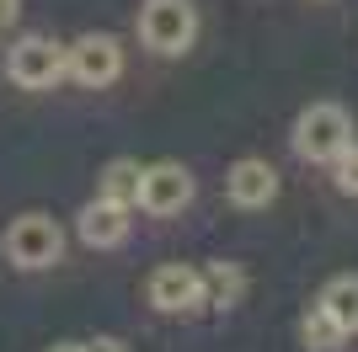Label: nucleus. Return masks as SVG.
Wrapping results in <instances>:
<instances>
[{
  "instance_id": "f257e3e1",
  "label": "nucleus",
  "mask_w": 358,
  "mask_h": 352,
  "mask_svg": "<svg viewBox=\"0 0 358 352\" xmlns=\"http://www.w3.org/2000/svg\"><path fill=\"white\" fill-rule=\"evenodd\" d=\"M353 145V112L337 102H310L294 117V155L310 166H331Z\"/></svg>"
},
{
  "instance_id": "f03ea898",
  "label": "nucleus",
  "mask_w": 358,
  "mask_h": 352,
  "mask_svg": "<svg viewBox=\"0 0 358 352\" xmlns=\"http://www.w3.org/2000/svg\"><path fill=\"white\" fill-rule=\"evenodd\" d=\"M193 38H198V6L193 0H145L139 6V43L150 54L177 59L193 48Z\"/></svg>"
},
{
  "instance_id": "7ed1b4c3",
  "label": "nucleus",
  "mask_w": 358,
  "mask_h": 352,
  "mask_svg": "<svg viewBox=\"0 0 358 352\" xmlns=\"http://www.w3.org/2000/svg\"><path fill=\"white\" fill-rule=\"evenodd\" d=\"M0 251H6V262L22 267V272H43V267H54L64 256V230H59V219H48V214H22V219H11Z\"/></svg>"
},
{
  "instance_id": "20e7f679",
  "label": "nucleus",
  "mask_w": 358,
  "mask_h": 352,
  "mask_svg": "<svg viewBox=\"0 0 358 352\" xmlns=\"http://www.w3.org/2000/svg\"><path fill=\"white\" fill-rule=\"evenodd\" d=\"M64 75H70L75 86H86V91L113 86L123 75V43L113 32H86V38H75V43L64 48Z\"/></svg>"
},
{
  "instance_id": "39448f33",
  "label": "nucleus",
  "mask_w": 358,
  "mask_h": 352,
  "mask_svg": "<svg viewBox=\"0 0 358 352\" xmlns=\"http://www.w3.org/2000/svg\"><path fill=\"white\" fill-rule=\"evenodd\" d=\"M6 75H11L22 91H48L64 80V43L43 38V32H27L16 38L11 54H6Z\"/></svg>"
},
{
  "instance_id": "423d86ee",
  "label": "nucleus",
  "mask_w": 358,
  "mask_h": 352,
  "mask_svg": "<svg viewBox=\"0 0 358 352\" xmlns=\"http://www.w3.org/2000/svg\"><path fill=\"white\" fill-rule=\"evenodd\" d=\"M193 171L182 161H155V166H139V198L134 208H145V214H155V219H166V214H182V208L193 203Z\"/></svg>"
},
{
  "instance_id": "0eeeda50",
  "label": "nucleus",
  "mask_w": 358,
  "mask_h": 352,
  "mask_svg": "<svg viewBox=\"0 0 358 352\" xmlns=\"http://www.w3.org/2000/svg\"><path fill=\"white\" fill-rule=\"evenodd\" d=\"M150 305L161 315H193V309L209 305V288H203V272L187 262H166L150 272Z\"/></svg>"
},
{
  "instance_id": "6e6552de",
  "label": "nucleus",
  "mask_w": 358,
  "mask_h": 352,
  "mask_svg": "<svg viewBox=\"0 0 358 352\" xmlns=\"http://www.w3.org/2000/svg\"><path fill=\"white\" fill-rule=\"evenodd\" d=\"M129 214H134L129 203H113V198H102V192H96V203L80 208L75 235H80L91 251H113V246H123V240H129V224H134Z\"/></svg>"
},
{
  "instance_id": "1a4fd4ad",
  "label": "nucleus",
  "mask_w": 358,
  "mask_h": 352,
  "mask_svg": "<svg viewBox=\"0 0 358 352\" xmlns=\"http://www.w3.org/2000/svg\"><path fill=\"white\" fill-rule=\"evenodd\" d=\"M224 192H230L236 208H268L273 198H278V171H273L268 161L246 155V161H236L224 171Z\"/></svg>"
},
{
  "instance_id": "9d476101",
  "label": "nucleus",
  "mask_w": 358,
  "mask_h": 352,
  "mask_svg": "<svg viewBox=\"0 0 358 352\" xmlns=\"http://www.w3.org/2000/svg\"><path fill=\"white\" fill-rule=\"evenodd\" d=\"M315 305L331 315V325H337L343 337H353V331H358V278H353V272L331 278L327 288H321V299H315Z\"/></svg>"
},
{
  "instance_id": "9b49d317",
  "label": "nucleus",
  "mask_w": 358,
  "mask_h": 352,
  "mask_svg": "<svg viewBox=\"0 0 358 352\" xmlns=\"http://www.w3.org/2000/svg\"><path fill=\"white\" fill-rule=\"evenodd\" d=\"M203 288H209V305H241L246 272H241L236 262H209L203 267Z\"/></svg>"
},
{
  "instance_id": "f8f14e48",
  "label": "nucleus",
  "mask_w": 358,
  "mask_h": 352,
  "mask_svg": "<svg viewBox=\"0 0 358 352\" xmlns=\"http://www.w3.org/2000/svg\"><path fill=\"white\" fill-rule=\"evenodd\" d=\"M299 342H305V352H337V347H343V331L331 325V315H327V309L315 305L310 315L299 321Z\"/></svg>"
},
{
  "instance_id": "ddd939ff",
  "label": "nucleus",
  "mask_w": 358,
  "mask_h": 352,
  "mask_svg": "<svg viewBox=\"0 0 358 352\" xmlns=\"http://www.w3.org/2000/svg\"><path fill=\"white\" fill-rule=\"evenodd\" d=\"M102 198L134 208V198H139V161H113L107 166L102 171Z\"/></svg>"
},
{
  "instance_id": "4468645a",
  "label": "nucleus",
  "mask_w": 358,
  "mask_h": 352,
  "mask_svg": "<svg viewBox=\"0 0 358 352\" xmlns=\"http://www.w3.org/2000/svg\"><path fill=\"white\" fill-rule=\"evenodd\" d=\"M331 176H337V192H348V198H358V139L331 161Z\"/></svg>"
},
{
  "instance_id": "2eb2a0df",
  "label": "nucleus",
  "mask_w": 358,
  "mask_h": 352,
  "mask_svg": "<svg viewBox=\"0 0 358 352\" xmlns=\"http://www.w3.org/2000/svg\"><path fill=\"white\" fill-rule=\"evenodd\" d=\"M16 16H22V0H0V27H11Z\"/></svg>"
},
{
  "instance_id": "dca6fc26",
  "label": "nucleus",
  "mask_w": 358,
  "mask_h": 352,
  "mask_svg": "<svg viewBox=\"0 0 358 352\" xmlns=\"http://www.w3.org/2000/svg\"><path fill=\"white\" fill-rule=\"evenodd\" d=\"M86 352H129V347H123V342L118 337H96V342H91V347Z\"/></svg>"
},
{
  "instance_id": "f3484780",
  "label": "nucleus",
  "mask_w": 358,
  "mask_h": 352,
  "mask_svg": "<svg viewBox=\"0 0 358 352\" xmlns=\"http://www.w3.org/2000/svg\"><path fill=\"white\" fill-rule=\"evenodd\" d=\"M48 352H86L80 342H59V347H48Z\"/></svg>"
}]
</instances>
